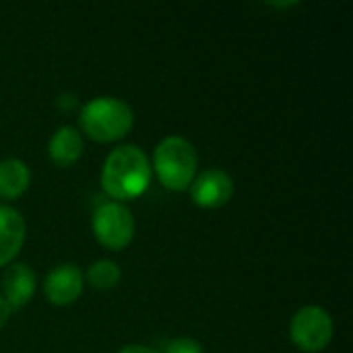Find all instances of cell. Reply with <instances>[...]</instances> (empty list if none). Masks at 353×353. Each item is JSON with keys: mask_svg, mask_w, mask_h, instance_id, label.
<instances>
[{"mask_svg": "<svg viewBox=\"0 0 353 353\" xmlns=\"http://www.w3.org/2000/svg\"><path fill=\"white\" fill-rule=\"evenodd\" d=\"M151 182V165L147 155L134 145L116 147L101 170L103 190L116 203L141 196Z\"/></svg>", "mask_w": 353, "mask_h": 353, "instance_id": "6da1fadb", "label": "cell"}, {"mask_svg": "<svg viewBox=\"0 0 353 353\" xmlns=\"http://www.w3.org/2000/svg\"><path fill=\"white\" fill-rule=\"evenodd\" d=\"M134 124L130 105L118 97H95L81 112L83 130L97 143H110L126 137Z\"/></svg>", "mask_w": 353, "mask_h": 353, "instance_id": "7a4b0ae2", "label": "cell"}, {"mask_svg": "<svg viewBox=\"0 0 353 353\" xmlns=\"http://www.w3.org/2000/svg\"><path fill=\"white\" fill-rule=\"evenodd\" d=\"M155 174L159 182L170 190H186L196 172V151L184 137L163 139L153 157Z\"/></svg>", "mask_w": 353, "mask_h": 353, "instance_id": "3957f363", "label": "cell"}, {"mask_svg": "<svg viewBox=\"0 0 353 353\" xmlns=\"http://www.w3.org/2000/svg\"><path fill=\"white\" fill-rule=\"evenodd\" d=\"M290 335L302 352H323L333 339V319L321 306H304L294 314Z\"/></svg>", "mask_w": 353, "mask_h": 353, "instance_id": "277c9868", "label": "cell"}, {"mask_svg": "<svg viewBox=\"0 0 353 353\" xmlns=\"http://www.w3.org/2000/svg\"><path fill=\"white\" fill-rule=\"evenodd\" d=\"M93 234L101 246L122 250L134 238V217L122 203H105L93 213Z\"/></svg>", "mask_w": 353, "mask_h": 353, "instance_id": "5b68a950", "label": "cell"}, {"mask_svg": "<svg viewBox=\"0 0 353 353\" xmlns=\"http://www.w3.org/2000/svg\"><path fill=\"white\" fill-rule=\"evenodd\" d=\"M232 194H234V182L221 170H205L190 184V196L203 209L223 207L232 199Z\"/></svg>", "mask_w": 353, "mask_h": 353, "instance_id": "8992f818", "label": "cell"}, {"mask_svg": "<svg viewBox=\"0 0 353 353\" xmlns=\"http://www.w3.org/2000/svg\"><path fill=\"white\" fill-rule=\"evenodd\" d=\"M46 298L54 306H66L72 304L81 292H83V273L77 265L64 263L56 269H52L43 283Z\"/></svg>", "mask_w": 353, "mask_h": 353, "instance_id": "52a82bcc", "label": "cell"}, {"mask_svg": "<svg viewBox=\"0 0 353 353\" xmlns=\"http://www.w3.org/2000/svg\"><path fill=\"white\" fill-rule=\"evenodd\" d=\"M37 288V279L31 267L19 263V265H10L2 277V290H4V302L8 308H23L35 294Z\"/></svg>", "mask_w": 353, "mask_h": 353, "instance_id": "ba28073f", "label": "cell"}, {"mask_svg": "<svg viewBox=\"0 0 353 353\" xmlns=\"http://www.w3.org/2000/svg\"><path fill=\"white\" fill-rule=\"evenodd\" d=\"M27 225L23 215L6 205H0V267L8 265L23 248Z\"/></svg>", "mask_w": 353, "mask_h": 353, "instance_id": "9c48e42d", "label": "cell"}, {"mask_svg": "<svg viewBox=\"0 0 353 353\" xmlns=\"http://www.w3.org/2000/svg\"><path fill=\"white\" fill-rule=\"evenodd\" d=\"M48 153L56 165H62V168L72 165L83 153V139H81L79 130L72 126L58 128L50 139Z\"/></svg>", "mask_w": 353, "mask_h": 353, "instance_id": "30bf717a", "label": "cell"}, {"mask_svg": "<svg viewBox=\"0 0 353 353\" xmlns=\"http://www.w3.org/2000/svg\"><path fill=\"white\" fill-rule=\"evenodd\" d=\"M31 182L29 168L21 159L0 161V199L12 201L19 199Z\"/></svg>", "mask_w": 353, "mask_h": 353, "instance_id": "8fae6325", "label": "cell"}, {"mask_svg": "<svg viewBox=\"0 0 353 353\" xmlns=\"http://www.w3.org/2000/svg\"><path fill=\"white\" fill-rule=\"evenodd\" d=\"M89 283L97 290H110L120 281V269L112 261H97L89 267Z\"/></svg>", "mask_w": 353, "mask_h": 353, "instance_id": "7c38bea8", "label": "cell"}, {"mask_svg": "<svg viewBox=\"0 0 353 353\" xmlns=\"http://www.w3.org/2000/svg\"><path fill=\"white\" fill-rule=\"evenodd\" d=\"M163 353H205V352H203V347H201V343H199V341L182 337V339H174V341H170Z\"/></svg>", "mask_w": 353, "mask_h": 353, "instance_id": "4fadbf2b", "label": "cell"}, {"mask_svg": "<svg viewBox=\"0 0 353 353\" xmlns=\"http://www.w3.org/2000/svg\"><path fill=\"white\" fill-rule=\"evenodd\" d=\"M8 316H10V308L6 306V302H4V298H0V329L6 325V321H8Z\"/></svg>", "mask_w": 353, "mask_h": 353, "instance_id": "5bb4252c", "label": "cell"}, {"mask_svg": "<svg viewBox=\"0 0 353 353\" xmlns=\"http://www.w3.org/2000/svg\"><path fill=\"white\" fill-rule=\"evenodd\" d=\"M118 353H157V352H155V350H151V347H145V345H128V347L120 350Z\"/></svg>", "mask_w": 353, "mask_h": 353, "instance_id": "9a60e30c", "label": "cell"}]
</instances>
